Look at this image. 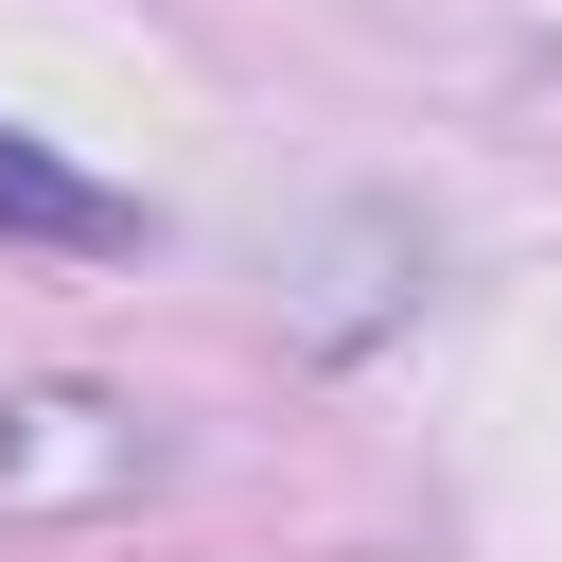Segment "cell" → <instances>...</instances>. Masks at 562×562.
Returning <instances> with one entry per match:
<instances>
[{"label": "cell", "instance_id": "obj_1", "mask_svg": "<svg viewBox=\"0 0 562 562\" xmlns=\"http://www.w3.org/2000/svg\"><path fill=\"white\" fill-rule=\"evenodd\" d=\"M158 474H176L158 404H123V386H88V369H53V386H0V509H18V527L140 509Z\"/></svg>", "mask_w": 562, "mask_h": 562}, {"label": "cell", "instance_id": "obj_3", "mask_svg": "<svg viewBox=\"0 0 562 562\" xmlns=\"http://www.w3.org/2000/svg\"><path fill=\"white\" fill-rule=\"evenodd\" d=\"M0 246H70V263H123V246H158V211H140L123 176L53 158L35 123H0Z\"/></svg>", "mask_w": 562, "mask_h": 562}, {"label": "cell", "instance_id": "obj_2", "mask_svg": "<svg viewBox=\"0 0 562 562\" xmlns=\"http://www.w3.org/2000/svg\"><path fill=\"white\" fill-rule=\"evenodd\" d=\"M422 263H439V246H422V211H334V228H316V263H299V299H281V316H299V351H369V334L422 299Z\"/></svg>", "mask_w": 562, "mask_h": 562}]
</instances>
